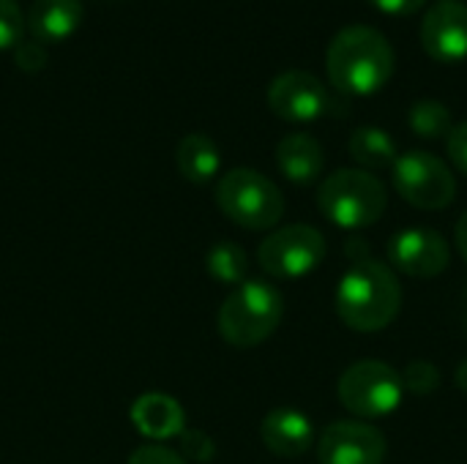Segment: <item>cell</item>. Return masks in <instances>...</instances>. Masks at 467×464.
<instances>
[{"instance_id":"1","label":"cell","mask_w":467,"mask_h":464,"mask_svg":"<svg viewBox=\"0 0 467 464\" xmlns=\"http://www.w3.org/2000/svg\"><path fill=\"white\" fill-rule=\"evenodd\" d=\"M394 66L397 55L391 41L369 25L342 27L326 52L328 79L348 96H375L389 85Z\"/></svg>"},{"instance_id":"2","label":"cell","mask_w":467,"mask_h":464,"mask_svg":"<svg viewBox=\"0 0 467 464\" xmlns=\"http://www.w3.org/2000/svg\"><path fill=\"white\" fill-rule=\"evenodd\" d=\"M337 314L358 334H378L391 325L402 309V287L397 273L378 263H353L337 284Z\"/></svg>"},{"instance_id":"3","label":"cell","mask_w":467,"mask_h":464,"mask_svg":"<svg viewBox=\"0 0 467 464\" xmlns=\"http://www.w3.org/2000/svg\"><path fill=\"white\" fill-rule=\"evenodd\" d=\"M285 301L268 282L238 284L219 309V334L233 347H257L279 328Z\"/></svg>"},{"instance_id":"4","label":"cell","mask_w":467,"mask_h":464,"mask_svg":"<svg viewBox=\"0 0 467 464\" xmlns=\"http://www.w3.org/2000/svg\"><path fill=\"white\" fill-rule=\"evenodd\" d=\"M386 186L367 170H337L317 189V208L342 230H364L383 219Z\"/></svg>"},{"instance_id":"5","label":"cell","mask_w":467,"mask_h":464,"mask_svg":"<svg viewBox=\"0 0 467 464\" xmlns=\"http://www.w3.org/2000/svg\"><path fill=\"white\" fill-rule=\"evenodd\" d=\"M219 211L244 230H271L285 216V197L279 186L257 170H230L216 183Z\"/></svg>"},{"instance_id":"6","label":"cell","mask_w":467,"mask_h":464,"mask_svg":"<svg viewBox=\"0 0 467 464\" xmlns=\"http://www.w3.org/2000/svg\"><path fill=\"white\" fill-rule=\"evenodd\" d=\"M337 394L342 407L356 418H386L402 405L405 386L394 366L383 361H358L345 369Z\"/></svg>"},{"instance_id":"7","label":"cell","mask_w":467,"mask_h":464,"mask_svg":"<svg viewBox=\"0 0 467 464\" xmlns=\"http://www.w3.org/2000/svg\"><path fill=\"white\" fill-rule=\"evenodd\" d=\"M400 197L419 211H443L457 197V178L449 164L427 150H410L391 167Z\"/></svg>"},{"instance_id":"8","label":"cell","mask_w":467,"mask_h":464,"mask_svg":"<svg viewBox=\"0 0 467 464\" xmlns=\"http://www.w3.org/2000/svg\"><path fill=\"white\" fill-rule=\"evenodd\" d=\"M326 257V238L317 227L287 224L274 230L257 249V263L268 276L301 279Z\"/></svg>"},{"instance_id":"9","label":"cell","mask_w":467,"mask_h":464,"mask_svg":"<svg viewBox=\"0 0 467 464\" xmlns=\"http://www.w3.org/2000/svg\"><path fill=\"white\" fill-rule=\"evenodd\" d=\"M389 263L405 276L435 279L449 268L451 252L441 232L430 227H410L400 230L389 241Z\"/></svg>"},{"instance_id":"10","label":"cell","mask_w":467,"mask_h":464,"mask_svg":"<svg viewBox=\"0 0 467 464\" xmlns=\"http://www.w3.org/2000/svg\"><path fill=\"white\" fill-rule=\"evenodd\" d=\"M320 464H383L386 438L367 421L328 424L317 440Z\"/></svg>"},{"instance_id":"11","label":"cell","mask_w":467,"mask_h":464,"mask_svg":"<svg viewBox=\"0 0 467 464\" xmlns=\"http://www.w3.org/2000/svg\"><path fill=\"white\" fill-rule=\"evenodd\" d=\"M268 107L287 123H315L328 109V90L315 74L293 68L271 82Z\"/></svg>"},{"instance_id":"12","label":"cell","mask_w":467,"mask_h":464,"mask_svg":"<svg viewBox=\"0 0 467 464\" xmlns=\"http://www.w3.org/2000/svg\"><path fill=\"white\" fill-rule=\"evenodd\" d=\"M421 46L438 63L467 60V3L438 0L421 19Z\"/></svg>"},{"instance_id":"13","label":"cell","mask_w":467,"mask_h":464,"mask_svg":"<svg viewBox=\"0 0 467 464\" xmlns=\"http://www.w3.org/2000/svg\"><path fill=\"white\" fill-rule=\"evenodd\" d=\"M260 438H263V446L271 454L293 459V457L306 454L315 446V427L301 410L279 407V410H271L263 418Z\"/></svg>"},{"instance_id":"14","label":"cell","mask_w":467,"mask_h":464,"mask_svg":"<svg viewBox=\"0 0 467 464\" xmlns=\"http://www.w3.org/2000/svg\"><path fill=\"white\" fill-rule=\"evenodd\" d=\"M131 424L148 440H170L183 435L186 416L178 399L167 394H142L131 405Z\"/></svg>"},{"instance_id":"15","label":"cell","mask_w":467,"mask_h":464,"mask_svg":"<svg viewBox=\"0 0 467 464\" xmlns=\"http://www.w3.org/2000/svg\"><path fill=\"white\" fill-rule=\"evenodd\" d=\"M85 19L82 0H33L27 11V27L36 41H66Z\"/></svg>"},{"instance_id":"16","label":"cell","mask_w":467,"mask_h":464,"mask_svg":"<svg viewBox=\"0 0 467 464\" xmlns=\"http://www.w3.org/2000/svg\"><path fill=\"white\" fill-rule=\"evenodd\" d=\"M323 161H326L323 145L312 134H304V131L287 134L276 145V167L296 186L315 183L323 172Z\"/></svg>"},{"instance_id":"17","label":"cell","mask_w":467,"mask_h":464,"mask_svg":"<svg viewBox=\"0 0 467 464\" xmlns=\"http://www.w3.org/2000/svg\"><path fill=\"white\" fill-rule=\"evenodd\" d=\"M175 167L189 183H211L219 175L222 153L208 134H186L175 148Z\"/></svg>"},{"instance_id":"18","label":"cell","mask_w":467,"mask_h":464,"mask_svg":"<svg viewBox=\"0 0 467 464\" xmlns=\"http://www.w3.org/2000/svg\"><path fill=\"white\" fill-rule=\"evenodd\" d=\"M350 156L358 170H389L397 164L400 150L389 131L378 126H361L350 134Z\"/></svg>"},{"instance_id":"19","label":"cell","mask_w":467,"mask_h":464,"mask_svg":"<svg viewBox=\"0 0 467 464\" xmlns=\"http://www.w3.org/2000/svg\"><path fill=\"white\" fill-rule=\"evenodd\" d=\"M408 123H410L413 134L421 139H443L454 129L451 109L446 104H441L438 98H419L408 112Z\"/></svg>"},{"instance_id":"20","label":"cell","mask_w":467,"mask_h":464,"mask_svg":"<svg viewBox=\"0 0 467 464\" xmlns=\"http://www.w3.org/2000/svg\"><path fill=\"white\" fill-rule=\"evenodd\" d=\"M208 273L222 282V284H244L246 279V271H249V260H246V252L233 243V241H219L211 246L208 252Z\"/></svg>"},{"instance_id":"21","label":"cell","mask_w":467,"mask_h":464,"mask_svg":"<svg viewBox=\"0 0 467 464\" xmlns=\"http://www.w3.org/2000/svg\"><path fill=\"white\" fill-rule=\"evenodd\" d=\"M400 375H402L405 391L413 394V397H430V394H435L438 386H441V372H438V366L430 364V361H410V364L405 366V372H400Z\"/></svg>"},{"instance_id":"22","label":"cell","mask_w":467,"mask_h":464,"mask_svg":"<svg viewBox=\"0 0 467 464\" xmlns=\"http://www.w3.org/2000/svg\"><path fill=\"white\" fill-rule=\"evenodd\" d=\"M25 14L16 0H0V49H14L25 41Z\"/></svg>"},{"instance_id":"23","label":"cell","mask_w":467,"mask_h":464,"mask_svg":"<svg viewBox=\"0 0 467 464\" xmlns=\"http://www.w3.org/2000/svg\"><path fill=\"white\" fill-rule=\"evenodd\" d=\"M216 454V446L213 440L205 435V432H186L181 435V457L189 459V462H211Z\"/></svg>"},{"instance_id":"24","label":"cell","mask_w":467,"mask_h":464,"mask_svg":"<svg viewBox=\"0 0 467 464\" xmlns=\"http://www.w3.org/2000/svg\"><path fill=\"white\" fill-rule=\"evenodd\" d=\"M14 63L16 68L27 71V74H36L47 66V52L41 46V41H19L14 46Z\"/></svg>"},{"instance_id":"25","label":"cell","mask_w":467,"mask_h":464,"mask_svg":"<svg viewBox=\"0 0 467 464\" xmlns=\"http://www.w3.org/2000/svg\"><path fill=\"white\" fill-rule=\"evenodd\" d=\"M129 464H186V459L181 454H175L172 449H164V446H142L137 449L131 457H129Z\"/></svg>"},{"instance_id":"26","label":"cell","mask_w":467,"mask_h":464,"mask_svg":"<svg viewBox=\"0 0 467 464\" xmlns=\"http://www.w3.org/2000/svg\"><path fill=\"white\" fill-rule=\"evenodd\" d=\"M446 150H449V159L451 164L467 175V120L465 123H457L451 129V134L446 137Z\"/></svg>"},{"instance_id":"27","label":"cell","mask_w":467,"mask_h":464,"mask_svg":"<svg viewBox=\"0 0 467 464\" xmlns=\"http://www.w3.org/2000/svg\"><path fill=\"white\" fill-rule=\"evenodd\" d=\"M369 3L389 16H410L419 14L427 0H369Z\"/></svg>"},{"instance_id":"28","label":"cell","mask_w":467,"mask_h":464,"mask_svg":"<svg viewBox=\"0 0 467 464\" xmlns=\"http://www.w3.org/2000/svg\"><path fill=\"white\" fill-rule=\"evenodd\" d=\"M348 257H350V265L353 263H364V260H372V254H369V246H367V241L361 238H350L348 241Z\"/></svg>"},{"instance_id":"29","label":"cell","mask_w":467,"mask_h":464,"mask_svg":"<svg viewBox=\"0 0 467 464\" xmlns=\"http://www.w3.org/2000/svg\"><path fill=\"white\" fill-rule=\"evenodd\" d=\"M457 246H460L462 260L467 263V211L460 216V222H457Z\"/></svg>"},{"instance_id":"30","label":"cell","mask_w":467,"mask_h":464,"mask_svg":"<svg viewBox=\"0 0 467 464\" xmlns=\"http://www.w3.org/2000/svg\"><path fill=\"white\" fill-rule=\"evenodd\" d=\"M454 380H457V386L462 388L467 394V358L460 364V369H457V375H454Z\"/></svg>"}]
</instances>
